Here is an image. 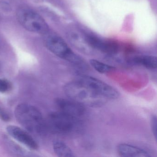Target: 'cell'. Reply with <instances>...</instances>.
I'll list each match as a JSON object with an SVG mask.
<instances>
[{
  "label": "cell",
  "mask_w": 157,
  "mask_h": 157,
  "mask_svg": "<svg viewBox=\"0 0 157 157\" xmlns=\"http://www.w3.org/2000/svg\"><path fill=\"white\" fill-rule=\"evenodd\" d=\"M14 115L18 123L30 133L44 135L47 131L46 120L41 112L34 106L26 103L18 105Z\"/></svg>",
  "instance_id": "1"
},
{
  "label": "cell",
  "mask_w": 157,
  "mask_h": 157,
  "mask_svg": "<svg viewBox=\"0 0 157 157\" xmlns=\"http://www.w3.org/2000/svg\"><path fill=\"white\" fill-rule=\"evenodd\" d=\"M64 91L68 98L84 106L101 107L108 101L77 80L67 83L64 87Z\"/></svg>",
  "instance_id": "2"
},
{
  "label": "cell",
  "mask_w": 157,
  "mask_h": 157,
  "mask_svg": "<svg viewBox=\"0 0 157 157\" xmlns=\"http://www.w3.org/2000/svg\"><path fill=\"white\" fill-rule=\"evenodd\" d=\"M81 119L62 112L49 114L46 120L47 130L59 135H68L79 132L82 127Z\"/></svg>",
  "instance_id": "3"
},
{
  "label": "cell",
  "mask_w": 157,
  "mask_h": 157,
  "mask_svg": "<svg viewBox=\"0 0 157 157\" xmlns=\"http://www.w3.org/2000/svg\"><path fill=\"white\" fill-rule=\"evenodd\" d=\"M17 20L25 30L42 35L49 31L44 20L37 13L26 7L19 8L16 12Z\"/></svg>",
  "instance_id": "4"
},
{
  "label": "cell",
  "mask_w": 157,
  "mask_h": 157,
  "mask_svg": "<svg viewBox=\"0 0 157 157\" xmlns=\"http://www.w3.org/2000/svg\"><path fill=\"white\" fill-rule=\"evenodd\" d=\"M43 36L45 46L51 53L71 64L77 60L78 56L71 49L61 37L49 31Z\"/></svg>",
  "instance_id": "5"
},
{
  "label": "cell",
  "mask_w": 157,
  "mask_h": 157,
  "mask_svg": "<svg viewBox=\"0 0 157 157\" xmlns=\"http://www.w3.org/2000/svg\"><path fill=\"white\" fill-rule=\"evenodd\" d=\"M76 80L107 100H116L120 95L119 93L113 87L91 76L80 75Z\"/></svg>",
  "instance_id": "6"
},
{
  "label": "cell",
  "mask_w": 157,
  "mask_h": 157,
  "mask_svg": "<svg viewBox=\"0 0 157 157\" xmlns=\"http://www.w3.org/2000/svg\"><path fill=\"white\" fill-rule=\"evenodd\" d=\"M56 104L59 111L76 118L81 119L86 113L85 106L69 98H57Z\"/></svg>",
  "instance_id": "7"
},
{
  "label": "cell",
  "mask_w": 157,
  "mask_h": 157,
  "mask_svg": "<svg viewBox=\"0 0 157 157\" xmlns=\"http://www.w3.org/2000/svg\"><path fill=\"white\" fill-rule=\"evenodd\" d=\"M6 130L10 136L28 148L37 150L39 147L38 144L33 137L25 130L17 126H8Z\"/></svg>",
  "instance_id": "8"
},
{
  "label": "cell",
  "mask_w": 157,
  "mask_h": 157,
  "mask_svg": "<svg viewBox=\"0 0 157 157\" xmlns=\"http://www.w3.org/2000/svg\"><path fill=\"white\" fill-rule=\"evenodd\" d=\"M85 36L88 44L94 49L108 55H113L118 51V46L114 42L103 41L91 35Z\"/></svg>",
  "instance_id": "9"
},
{
  "label": "cell",
  "mask_w": 157,
  "mask_h": 157,
  "mask_svg": "<svg viewBox=\"0 0 157 157\" xmlns=\"http://www.w3.org/2000/svg\"><path fill=\"white\" fill-rule=\"evenodd\" d=\"M118 154L123 157H151L149 153L143 149L136 146L121 143L117 147Z\"/></svg>",
  "instance_id": "10"
},
{
  "label": "cell",
  "mask_w": 157,
  "mask_h": 157,
  "mask_svg": "<svg viewBox=\"0 0 157 157\" xmlns=\"http://www.w3.org/2000/svg\"><path fill=\"white\" fill-rule=\"evenodd\" d=\"M68 35L71 43L78 50L87 55L93 53L94 49L88 44L85 36L75 32H71Z\"/></svg>",
  "instance_id": "11"
},
{
  "label": "cell",
  "mask_w": 157,
  "mask_h": 157,
  "mask_svg": "<svg viewBox=\"0 0 157 157\" xmlns=\"http://www.w3.org/2000/svg\"><path fill=\"white\" fill-rule=\"evenodd\" d=\"M132 62L134 64L140 65L148 69H154L157 68V57L154 56H137L132 59Z\"/></svg>",
  "instance_id": "12"
},
{
  "label": "cell",
  "mask_w": 157,
  "mask_h": 157,
  "mask_svg": "<svg viewBox=\"0 0 157 157\" xmlns=\"http://www.w3.org/2000/svg\"><path fill=\"white\" fill-rule=\"evenodd\" d=\"M53 148L54 152L58 157H73L75 156L70 147L61 140H54Z\"/></svg>",
  "instance_id": "13"
},
{
  "label": "cell",
  "mask_w": 157,
  "mask_h": 157,
  "mask_svg": "<svg viewBox=\"0 0 157 157\" xmlns=\"http://www.w3.org/2000/svg\"><path fill=\"white\" fill-rule=\"evenodd\" d=\"M7 146L10 151L13 153L15 155L19 156H25V157H29V156H33L31 152L20 147L18 144L14 143L13 141L10 140H7L6 141Z\"/></svg>",
  "instance_id": "14"
},
{
  "label": "cell",
  "mask_w": 157,
  "mask_h": 157,
  "mask_svg": "<svg viewBox=\"0 0 157 157\" xmlns=\"http://www.w3.org/2000/svg\"><path fill=\"white\" fill-rule=\"evenodd\" d=\"M91 66L98 72L102 74L108 73L115 69L113 66L107 65L95 59H91L90 60Z\"/></svg>",
  "instance_id": "15"
},
{
  "label": "cell",
  "mask_w": 157,
  "mask_h": 157,
  "mask_svg": "<svg viewBox=\"0 0 157 157\" xmlns=\"http://www.w3.org/2000/svg\"><path fill=\"white\" fill-rule=\"evenodd\" d=\"M11 88L10 82L5 79L0 78V93H5L9 91Z\"/></svg>",
  "instance_id": "16"
},
{
  "label": "cell",
  "mask_w": 157,
  "mask_h": 157,
  "mask_svg": "<svg viewBox=\"0 0 157 157\" xmlns=\"http://www.w3.org/2000/svg\"><path fill=\"white\" fill-rule=\"evenodd\" d=\"M157 117L156 116H153L151 118V128L152 133L155 140H157Z\"/></svg>",
  "instance_id": "17"
},
{
  "label": "cell",
  "mask_w": 157,
  "mask_h": 157,
  "mask_svg": "<svg viewBox=\"0 0 157 157\" xmlns=\"http://www.w3.org/2000/svg\"><path fill=\"white\" fill-rule=\"evenodd\" d=\"M0 117L4 121H8L10 120V116L5 112H2L0 113Z\"/></svg>",
  "instance_id": "18"
},
{
  "label": "cell",
  "mask_w": 157,
  "mask_h": 157,
  "mask_svg": "<svg viewBox=\"0 0 157 157\" xmlns=\"http://www.w3.org/2000/svg\"><path fill=\"white\" fill-rule=\"evenodd\" d=\"M0 69H1V64H0Z\"/></svg>",
  "instance_id": "19"
}]
</instances>
